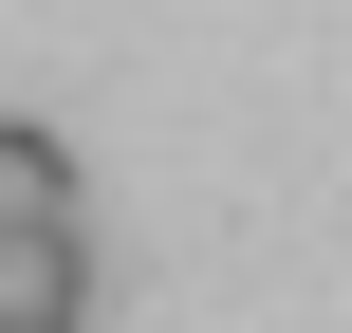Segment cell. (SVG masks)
I'll return each mask as SVG.
<instances>
[{"label":"cell","mask_w":352,"mask_h":333,"mask_svg":"<svg viewBox=\"0 0 352 333\" xmlns=\"http://www.w3.org/2000/svg\"><path fill=\"white\" fill-rule=\"evenodd\" d=\"M0 241H74L93 260V185H74V148L37 111H0Z\"/></svg>","instance_id":"cell-1"},{"label":"cell","mask_w":352,"mask_h":333,"mask_svg":"<svg viewBox=\"0 0 352 333\" xmlns=\"http://www.w3.org/2000/svg\"><path fill=\"white\" fill-rule=\"evenodd\" d=\"M0 333H93V315H0Z\"/></svg>","instance_id":"cell-2"}]
</instances>
